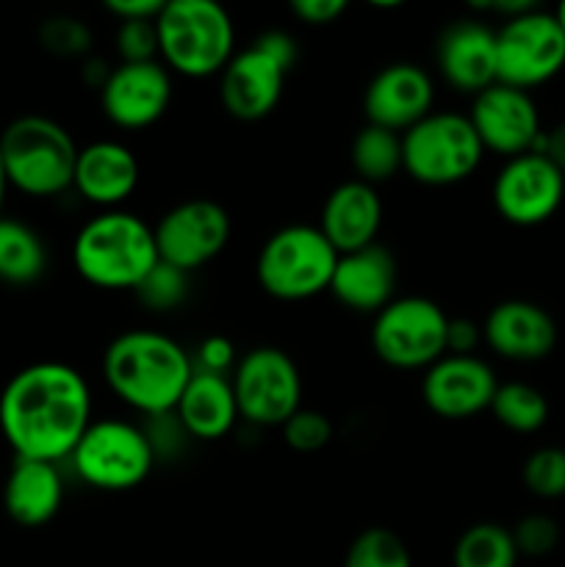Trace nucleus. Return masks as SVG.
Instances as JSON below:
<instances>
[{"instance_id": "f257e3e1", "label": "nucleus", "mask_w": 565, "mask_h": 567, "mask_svg": "<svg viewBox=\"0 0 565 567\" xmlns=\"http://www.w3.org/2000/svg\"><path fill=\"white\" fill-rule=\"evenodd\" d=\"M92 421L89 382L66 363L28 365L0 393V432L14 457L59 465Z\"/></svg>"}, {"instance_id": "f03ea898", "label": "nucleus", "mask_w": 565, "mask_h": 567, "mask_svg": "<svg viewBox=\"0 0 565 567\" xmlns=\"http://www.w3.org/2000/svg\"><path fill=\"white\" fill-rule=\"evenodd\" d=\"M192 374V354L155 330L122 332L103 354V377L111 393L150 419L175 413Z\"/></svg>"}, {"instance_id": "7ed1b4c3", "label": "nucleus", "mask_w": 565, "mask_h": 567, "mask_svg": "<svg viewBox=\"0 0 565 567\" xmlns=\"http://www.w3.org/2000/svg\"><path fill=\"white\" fill-rule=\"evenodd\" d=\"M158 264L153 227L127 210H100L72 241V266L94 288L136 291Z\"/></svg>"}, {"instance_id": "20e7f679", "label": "nucleus", "mask_w": 565, "mask_h": 567, "mask_svg": "<svg viewBox=\"0 0 565 567\" xmlns=\"http://www.w3.org/2000/svg\"><path fill=\"white\" fill-rule=\"evenodd\" d=\"M158 61L183 78L222 75L236 55V28L214 0H172L158 20Z\"/></svg>"}, {"instance_id": "39448f33", "label": "nucleus", "mask_w": 565, "mask_h": 567, "mask_svg": "<svg viewBox=\"0 0 565 567\" xmlns=\"http://www.w3.org/2000/svg\"><path fill=\"white\" fill-rule=\"evenodd\" d=\"M6 181L28 197H55L72 188L78 144L70 131L50 116H17L0 133Z\"/></svg>"}, {"instance_id": "423d86ee", "label": "nucleus", "mask_w": 565, "mask_h": 567, "mask_svg": "<svg viewBox=\"0 0 565 567\" xmlns=\"http://www.w3.org/2000/svg\"><path fill=\"white\" fill-rule=\"evenodd\" d=\"M338 252L314 225H288L266 238L255 275L260 288L280 302H302L330 291Z\"/></svg>"}, {"instance_id": "0eeeda50", "label": "nucleus", "mask_w": 565, "mask_h": 567, "mask_svg": "<svg viewBox=\"0 0 565 567\" xmlns=\"http://www.w3.org/2000/svg\"><path fill=\"white\" fill-rule=\"evenodd\" d=\"M485 158L480 136L469 116L432 111L402 133V172L421 186H454L480 169Z\"/></svg>"}, {"instance_id": "6e6552de", "label": "nucleus", "mask_w": 565, "mask_h": 567, "mask_svg": "<svg viewBox=\"0 0 565 567\" xmlns=\"http://www.w3.org/2000/svg\"><path fill=\"white\" fill-rule=\"evenodd\" d=\"M297 61V42L286 31H266L238 50L219 75V97L238 122H258L277 109L288 70Z\"/></svg>"}, {"instance_id": "1a4fd4ad", "label": "nucleus", "mask_w": 565, "mask_h": 567, "mask_svg": "<svg viewBox=\"0 0 565 567\" xmlns=\"http://www.w3.org/2000/svg\"><path fill=\"white\" fill-rule=\"evenodd\" d=\"M70 463L94 491L125 493L153 474L155 449L147 432L131 421L97 419L83 432Z\"/></svg>"}, {"instance_id": "9d476101", "label": "nucleus", "mask_w": 565, "mask_h": 567, "mask_svg": "<svg viewBox=\"0 0 565 567\" xmlns=\"http://www.w3.org/2000/svg\"><path fill=\"white\" fill-rule=\"evenodd\" d=\"M449 316L427 297H399L374 316L371 347L399 371L430 369L446 354Z\"/></svg>"}, {"instance_id": "9b49d317", "label": "nucleus", "mask_w": 565, "mask_h": 567, "mask_svg": "<svg viewBox=\"0 0 565 567\" xmlns=\"http://www.w3.org/2000/svg\"><path fill=\"white\" fill-rule=\"evenodd\" d=\"M238 419L253 426H282L302 408V377L291 354L277 347H255L233 369Z\"/></svg>"}, {"instance_id": "f8f14e48", "label": "nucleus", "mask_w": 565, "mask_h": 567, "mask_svg": "<svg viewBox=\"0 0 565 567\" xmlns=\"http://www.w3.org/2000/svg\"><path fill=\"white\" fill-rule=\"evenodd\" d=\"M499 83L530 89L548 83L565 66V33L557 17L535 6L496 31Z\"/></svg>"}, {"instance_id": "ddd939ff", "label": "nucleus", "mask_w": 565, "mask_h": 567, "mask_svg": "<svg viewBox=\"0 0 565 567\" xmlns=\"http://www.w3.org/2000/svg\"><path fill=\"white\" fill-rule=\"evenodd\" d=\"M153 236L158 260L192 275L225 252L230 241V216L214 199H183L155 221Z\"/></svg>"}, {"instance_id": "4468645a", "label": "nucleus", "mask_w": 565, "mask_h": 567, "mask_svg": "<svg viewBox=\"0 0 565 567\" xmlns=\"http://www.w3.org/2000/svg\"><path fill=\"white\" fill-rule=\"evenodd\" d=\"M565 199V175L546 155L510 158L493 181V208L515 227H535L552 219Z\"/></svg>"}, {"instance_id": "2eb2a0df", "label": "nucleus", "mask_w": 565, "mask_h": 567, "mask_svg": "<svg viewBox=\"0 0 565 567\" xmlns=\"http://www.w3.org/2000/svg\"><path fill=\"white\" fill-rule=\"evenodd\" d=\"M469 122L485 153L504 155L507 161L532 153L543 136L541 114L530 92L504 86V83H493L485 92L476 94Z\"/></svg>"}, {"instance_id": "dca6fc26", "label": "nucleus", "mask_w": 565, "mask_h": 567, "mask_svg": "<svg viewBox=\"0 0 565 567\" xmlns=\"http://www.w3.org/2000/svg\"><path fill=\"white\" fill-rule=\"evenodd\" d=\"M172 103V75L161 61L111 66L100 105L103 114L122 131H144L166 114Z\"/></svg>"}, {"instance_id": "f3484780", "label": "nucleus", "mask_w": 565, "mask_h": 567, "mask_svg": "<svg viewBox=\"0 0 565 567\" xmlns=\"http://www.w3.org/2000/svg\"><path fill=\"white\" fill-rule=\"evenodd\" d=\"M499 380L476 354H443L424 371L421 399L435 415L449 421L474 419L491 410Z\"/></svg>"}, {"instance_id": "a211bd4d", "label": "nucleus", "mask_w": 565, "mask_h": 567, "mask_svg": "<svg viewBox=\"0 0 565 567\" xmlns=\"http://www.w3.org/2000/svg\"><path fill=\"white\" fill-rule=\"evenodd\" d=\"M432 103H435V83L430 72L410 61H393L382 66L363 92L366 122L399 136L430 116Z\"/></svg>"}, {"instance_id": "6ab92c4d", "label": "nucleus", "mask_w": 565, "mask_h": 567, "mask_svg": "<svg viewBox=\"0 0 565 567\" xmlns=\"http://www.w3.org/2000/svg\"><path fill=\"white\" fill-rule=\"evenodd\" d=\"M435 59L441 78L452 89L480 94L499 83L496 31L482 20H458L438 37Z\"/></svg>"}, {"instance_id": "aec40b11", "label": "nucleus", "mask_w": 565, "mask_h": 567, "mask_svg": "<svg viewBox=\"0 0 565 567\" xmlns=\"http://www.w3.org/2000/svg\"><path fill=\"white\" fill-rule=\"evenodd\" d=\"M482 341L504 360L535 363L557 343V324L541 305L526 299H507L487 313L482 324Z\"/></svg>"}, {"instance_id": "412c9836", "label": "nucleus", "mask_w": 565, "mask_h": 567, "mask_svg": "<svg viewBox=\"0 0 565 567\" xmlns=\"http://www.w3.org/2000/svg\"><path fill=\"white\" fill-rule=\"evenodd\" d=\"M397 258L382 244H369L355 252L338 255L330 293L355 313H380L397 293Z\"/></svg>"}, {"instance_id": "4be33fe9", "label": "nucleus", "mask_w": 565, "mask_h": 567, "mask_svg": "<svg viewBox=\"0 0 565 567\" xmlns=\"http://www.w3.org/2000/svg\"><path fill=\"white\" fill-rule=\"evenodd\" d=\"M138 186V161L131 147L120 142H92L78 150L72 188L86 203L116 210L133 197Z\"/></svg>"}, {"instance_id": "5701e85b", "label": "nucleus", "mask_w": 565, "mask_h": 567, "mask_svg": "<svg viewBox=\"0 0 565 567\" xmlns=\"http://www.w3.org/2000/svg\"><path fill=\"white\" fill-rule=\"evenodd\" d=\"M316 227L325 233V238L336 247L338 255L377 244V233L382 227L380 194L369 183H341L325 199L321 219Z\"/></svg>"}, {"instance_id": "b1692460", "label": "nucleus", "mask_w": 565, "mask_h": 567, "mask_svg": "<svg viewBox=\"0 0 565 567\" xmlns=\"http://www.w3.org/2000/svg\"><path fill=\"white\" fill-rule=\"evenodd\" d=\"M64 502V480L55 463L14 457L3 485V507L14 524L44 526L59 515Z\"/></svg>"}, {"instance_id": "393cba45", "label": "nucleus", "mask_w": 565, "mask_h": 567, "mask_svg": "<svg viewBox=\"0 0 565 567\" xmlns=\"http://www.w3.org/2000/svg\"><path fill=\"white\" fill-rule=\"evenodd\" d=\"M172 415L194 441H219L238 421L233 382L227 380V374H208V371L194 369Z\"/></svg>"}, {"instance_id": "a878e982", "label": "nucleus", "mask_w": 565, "mask_h": 567, "mask_svg": "<svg viewBox=\"0 0 565 567\" xmlns=\"http://www.w3.org/2000/svg\"><path fill=\"white\" fill-rule=\"evenodd\" d=\"M48 269L42 236L25 221L0 216V280L9 286H31Z\"/></svg>"}, {"instance_id": "bb28decb", "label": "nucleus", "mask_w": 565, "mask_h": 567, "mask_svg": "<svg viewBox=\"0 0 565 567\" xmlns=\"http://www.w3.org/2000/svg\"><path fill=\"white\" fill-rule=\"evenodd\" d=\"M349 161L358 175L355 181L377 188L380 183L391 181L397 172H402V136L366 122L358 136L352 138Z\"/></svg>"}, {"instance_id": "cd10ccee", "label": "nucleus", "mask_w": 565, "mask_h": 567, "mask_svg": "<svg viewBox=\"0 0 565 567\" xmlns=\"http://www.w3.org/2000/svg\"><path fill=\"white\" fill-rule=\"evenodd\" d=\"M515 563H518V548L513 532L499 524L469 526L454 543V567H515Z\"/></svg>"}, {"instance_id": "c85d7f7f", "label": "nucleus", "mask_w": 565, "mask_h": 567, "mask_svg": "<svg viewBox=\"0 0 565 567\" xmlns=\"http://www.w3.org/2000/svg\"><path fill=\"white\" fill-rule=\"evenodd\" d=\"M491 413L504 430L515 432V435H532L546 426L548 402L537 388L526 385V382H504L496 388Z\"/></svg>"}, {"instance_id": "c756f323", "label": "nucleus", "mask_w": 565, "mask_h": 567, "mask_svg": "<svg viewBox=\"0 0 565 567\" xmlns=\"http://www.w3.org/2000/svg\"><path fill=\"white\" fill-rule=\"evenodd\" d=\"M343 567H413V559L397 532L371 526L355 537L343 557Z\"/></svg>"}, {"instance_id": "7c9ffc66", "label": "nucleus", "mask_w": 565, "mask_h": 567, "mask_svg": "<svg viewBox=\"0 0 565 567\" xmlns=\"http://www.w3.org/2000/svg\"><path fill=\"white\" fill-rule=\"evenodd\" d=\"M133 293H136L138 302L150 310H158V313L175 310L188 293V275L175 269V266L164 264V260H158L155 269L138 282V288Z\"/></svg>"}, {"instance_id": "2f4dec72", "label": "nucleus", "mask_w": 565, "mask_h": 567, "mask_svg": "<svg viewBox=\"0 0 565 567\" xmlns=\"http://www.w3.org/2000/svg\"><path fill=\"white\" fill-rule=\"evenodd\" d=\"M524 485L537 498L565 496V452L563 449H537L524 463Z\"/></svg>"}, {"instance_id": "473e14b6", "label": "nucleus", "mask_w": 565, "mask_h": 567, "mask_svg": "<svg viewBox=\"0 0 565 567\" xmlns=\"http://www.w3.org/2000/svg\"><path fill=\"white\" fill-rule=\"evenodd\" d=\"M282 437H286L288 449H294V452L314 454L321 452V449L332 441V424L325 413H319V410L299 408L297 413L282 424Z\"/></svg>"}, {"instance_id": "72a5a7b5", "label": "nucleus", "mask_w": 565, "mask_h": 567, "mask_svg": "<svg viewBox=\"0 0 565 567\" xmlns=\"http://www.w3.org/2000/svg\"><path fill=\"white\" fill-rule=\"evenodd\" d=\"M39 39H42L44 50H50L55 55H64V59L86 55L89 48H92V31L86 28V22L75 20V17H53V20H44Z\"/></svg>"}, {"instance_id": "f704fd0d", "label": "nucleus", "mask_w": 565, "mask_h": 567, "mask_svg": "<svg viewBox=\"0 0 565 567\" xmlns=\"http://www.w3.org/2000/svg\"><path fill=\"white\" fill-rule=\"evenodd\" d=\"M116 53L122 64L158 61V31L155 20H133L116 25Z\"/></svg>"}, {"instance_id": "c9c22d12", "label": "nucleus", "mask_w": 565, "mask_h": 567, "mask_svg": "<svg viewBox=\"0 0 565 567\" xmlns=\"http://www.w3.org/2000/svg\"><path fill=\"white\" fill-rule=\"evenodd\" d=\"M513 532L515 548H518V557H546L557 548L559 543V526L557 520L548 518V515H526L518 520V526Z\"/></svg>"}, {"instance_id": "e433bc0d", "label": "nucleus", "mask_w": 565, "mask_h": 567, "mask_svg": "<svg viewBox=\"0 0 565 567\" xmlns=\"http://www.w3.org/2000/svg\"><path fill=\"white\" fill-rule=\"evenodd\" d=\"M194 369L208 371V374H227L236 369V349L225 336H208L199 341L197 352H194Z\"/></svg>"}, {"instance_id": "4c0bfd02", "label": "nucleus", "mask_w": 565, "mask_h": 567, "mask_svg": "<svg viewBox=\"0 0 565 567\" xmlns=\"http://www.w3.org/2000/svg\"><path fill=\"white\" fill-rule=\"evenodd\" d=\"M291 11L299 22H308V25H330L347 11V3L343 0H294Z\"/></svg>"}, {"instance_id": "58836bf2", "label": "nucleus", "mask_w": 565, "mask_h": 567, "mask_svg": "<svg viewBox=\"0 0 565 567\" xmlns=\"http://www.w3.org/2000/svg\"><path fill=\"white\" fill-rule=\"evenodd\" d=\"M482 341V327L471 319H449L446 354H474Z\"/></svg>"}, {"instance_id": "ea45409f", "label": "nucleus", "mask_w": 565, "mask_h": 567, "mask_svg": "<svg viewBox=\"0 0 565 567\" xmlns=\"http://www.w3.org/2000/svg\"><path fill=\"white\" fill-rule=\"evenodd\" d=\"M164 3L161 0H105V11L120 22L158 20Z\"/></svg>"}, {"instance_id": "a19ab883", "label": "nucleus", "mask_w": 565, "mask_h": 567, "mask_svg": "<svg viewBox=\"0 0 565 567\" xmlns=\"http://www.w3.org/2000/svg\"><path fill=\"white\" fill-rule=\"evenodd\" d=\"M532 153L546 155V158L552 161V164L565 175V122H559L557 127H552L548 133H543L541 142H537V147L532 150Z\"/></svg>"}, {"instance_id": "79ce46f5", "label": "nucleus", "mask_w": 565, "mask_h": 567, "mask_svg": "<svg viewBox=\"0 0 565 567\" xmlns=\"http://www.w3.org/2000/svg\"><path fill=\"white\" fill-rule=\"evenodd\" d=\"M6 188H9V181H6L3 158H0V210H3V197H6ZM0 216H3V214H0Z\"/></svg>"}, {"instance_id": "37998d69", "label": "nucleus", "mask_w": 565, "mask_h": 567, "mask_svg": "<svg viewBox=\"0 0 565 567\" xmlns=\"http://www.w3.org/2000/svg\"><path fill=\"white\" fill-rule=\"evenodd\" d=\"M554 17H557V22H559V28H563V33H565V3L559 6L557 11H554Z\"/></svg>"}]
</instances>
